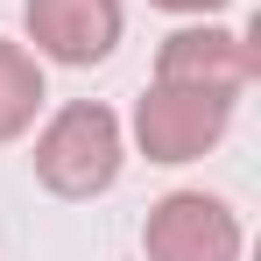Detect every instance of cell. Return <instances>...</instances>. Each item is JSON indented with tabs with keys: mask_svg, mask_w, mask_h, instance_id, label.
<instances>
[{
	"mask_svg": "<svg viewBox=\"0 0 261 261\" xmlns=\"http://www.w3.org/2000/svg\"><path fill=\"white\" fill-rule=\"evenodd\" d=\"M21 29H29V43H36L43 64L85 71V64L113 57L120 29H127V7L120 0H29L21 7Z\"/></svg>",
	"mask_w": 261,
	"mask_h": 261,
	"instance_id": "4",
	"label": "cell"
},
{
	"mask_svg": "<svg viewBox=\"0 0 261 261\" xmlns=\"http://www.w3.org/2000/svg\"><path fill=\"white\" fill-rule=\"evenodd\" d=\"M233 106H240L233 92H198V85H163L155 78L134 106V141H141L148 163H198L205 148L226 141Z\"/></svg>",
	"mask_w": 261,
	"mask_h": 261,
	"instance_id": "2",
	"label": "cell"
},
{
	"mask_svg": "<svg viewBox=\"0 0 261 261\" xmlns=\"http://www.w3.org/2000/svg\"><path fill=\"white\" fill-rule=\"evenodd\" d=\"M148 7H163V14H219L226 0H148Z\"/></svg>",
	"mask_w": 261,
	"mask_h": 261,
	"instance_id": "7",
	"label": "cell"
},
{
	"mask_svg": "<svg viewBox=\"0 0 261 261\" xmlns=\"http://www.w3.org/2000/svg\"><path fill=\"white\" fill-rule=\"evenodd\" d=\"M240 247H247L240 212L212 191H170L141 219V254L148 261H240Z\"/></svg>",
	"mask_w": 261,
	"mask_h": 261,
	"instance_id": "3",
	"label": "cell"
},
{
	"mask_svg": "<svg viewBox=\"0 0 261 261\" xmlns=\"http://www.w3.org/2000/svg\"><path fill=\"white\" fill-rule=\"evenodd\" d=\"M120 163H127V134H120V113L99 106V99L57 106L49 127L36 134V184L57 191V198H99V191H113Z\"/></svg>",
	"mask_w": 261,
	"mask_h": 261,
	"instance_id": "1",
	"label": "cell"
},
{
	"mask_svg": "<svg viewBox=\"0 0 261 261\" xmlns=\"http://www.w3.org/2000/svg\"><path fill=\"white\" fill-rule=\"evenodd\" d=\"M254 43L240 36V29H219V21H191V29H176L163 36L155 49V78L163 85H198V92H240L254 85Z\"/></svg>",
	"mask_w": 261,
	"mask_h": 261,
	"instance_id": "5",
	"label": "cell"
},
{
	"mask_svg": "<svg viewBox=\"0 0 261 261\" xmlns=\"http://www.w3.org/2000/svg\"><path fill=\"white\" fill-rule=\"evenodd\" d=\"M43 99H49L43 92V57L0 36V141H14V134L36 127Z\"/></svg>",
	"mask_w": 261,
	"mask_h": 261,
	"instance_id": "6",
	"label": "cell"
}]
</instances>
